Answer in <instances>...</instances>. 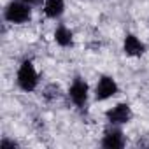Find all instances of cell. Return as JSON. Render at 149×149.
Wrapping results in <instances>:
<instances>
[{
  "label": "cell",
  "mask_w": 149,
  "mask_h": 149,
  "mask_svg": "<svg viewBox=\"0 0 149 149\" xmlns=\"http://www.w3.org/2000/svg\"><path fill=\"white\" fill-rule=\"evenodd\" d=\"M18 84L25 91H33L39 84V76L30 61H23V65L18 70Z\"/></svg>",
  "instance_id": "6da1fadb"
},
{
  "label": "cell",
  "mask_w": 149,
  "mask_h": 149,
  "mask_svg": "<svg viewBox=\"0 0 149 149\" xmlns=\"http://www.w3.org/2000/svg\"><path fill=\"white\" fill-rule=\"evenodd\" d=\"M63 0H44V11L49 18H58L63 13Z\"/></svg>",
  "instance_id": "ba28073f"
},
{
  "label": "cell",
  "mask_w": 149,
  "mask_h": 149,
  "mask_svg": "<svg viewBox=\"0 0 149 149\" xmlns=\"http://www.w3.org/2000/svg\"><path fill=\"white\" fill-rule=\"evenodd\" d=\"M102 146L104 147H109V149H119L125 146V139H123V133L121 130H107L105 135H104V140H102Z\"/></svg>",
  "instance_id": "8992f818"
},
{
  "label": "cell",
  "mask_w": 149,
  "mask_h": 149,
  "mask_svg": "<svg viewBox=\"0 0 149 149\" xmlns=\"http://www.w3.org/2000/svg\"><path fill=\"white\" fill-rule=\"evenodd\" d=\"M2 147H4V149H7V147H16V142H11V140L4 139V140H2Z\"/></svg>",
  "instance_id": "8fae6325"
},
{
  "label": "cell",
  "mask_w": 149,
  "mask_h": 149,
  "mask_svg": "<svg viewBox=\"0 0 149 149\" xmlns=\"http://www.w3.org/2000/svg\"><path fill=\"white\" fill-rule=\"evenodd\" d=\"M6 19L11 23H25L30 19V6L21 2V0H16V2H11L6 9Z\"/></svg>",
  "instance_id": "7a4b0ae2"
},
{
  "label": "cell",
  "mask_w": 149,
  "mask_h": 149,
  "mask_svg": "<svg viewBox=\"0 0 149 149\" xmlns=\"http://www.w3.org/2000/svg\"><path fill=\"white\" fill-rule=\"evenodd\" d=\"M21 2H25V4H28V6H35V4L40 2V0H21Z\"/></svg>",
  "instance_id": "7c38bea8"
},
{
  "label": "cell",
  "mask_w": 149,
  "mask_h": 149,
  "mask_svg": "<svg viewBox=\"0 0 149 149\" xmlns=\"http://www.w3.org/2000/svg\"><path fill=\"white\" fill-rule=\"evenodd\" d=\"M116 93H118V84H116V81H114L112 77H107V76L100 77V81H98V84H97V90H95L97 100H107V98H111V97L116 95Z\"/></svg>",
  "instance_id": "3957f363"
},
{
  "label": "cell",
  "mask_w": 149,
  "mask_h": 149,
  "mask_svg": "<svg viewBox=\"0 0 149 149\" xmlns=\"http://www.w3.org/2000/svg\"><path fill=\"white\" fill-rule=\"evenodd\" d=\"M58 95H60V88L56 86V84H49L46 90H44V97L47 98V100H53V98H58Z\"/></svg>",
  "instance_id": "30bf717a"
},
{
  "label": "cell",
  "mask_w": 149,
  "mask_h": 149,
  "mask_svg": "<svg viewBox=\"0 0 149 149\" xmlns=\"http://www.w3.org/2000/svg\"><path fill=\"white\" fill-rule=\"evenodd\" d=\"M68 95L77 107H83L86 104V98H88V84L83 79H76L68 90Z\"/></svg>",
  "instance_id": "5b68a950"
},
{
  "label": "cell",
  "mask_w": 149,
  "mask_h": 149,
  "mask_svg": "<svg viewBox=\"0 0 149 149\" xmlns=\"http://www.w3.org/2000/svg\"><path fill=\"white\" fill-rule=\"evenodd\" d=\"M54 40H56L60 46L67 47V46L72 44V32H70L68 28H65V26H58L56 32H54Z\"/></svg>",
  "instance_id": "9c48e42d"
},
{
  "label": "cell",
  "mask_w": 149,
  "mask_h": 149,
  "mask_svg": "<svg viewBox=\"0 0 149 149\" xmlns=\"http://www.w3.org/2000/svg\"><path fill=\"white\" fill-rule=\"evenodd\" d=\"M105 116H107L109 123H112V125H123V123H128V121H130L132 111H130V105H126V104H118L116 107L109 109Z\"/></svg>",
  "instance_id": "277c9868"
},
{
  "label": "cell",
  "mask_w": 149,
  "mask_h": 149,
  "mask_svg": "<svg viewBox=\"0 0 149 149\" xmlns=\"http://www.w3.org/2000/svg\"><path fill=\"white\" fill-rule=\"evenodd\" d=\"M144 44L135 37V35H126L125 39V53L130 56H140L144 53Z\"/></svg>",
  "instance_id": "52a82bcc"
}]
</instances>
